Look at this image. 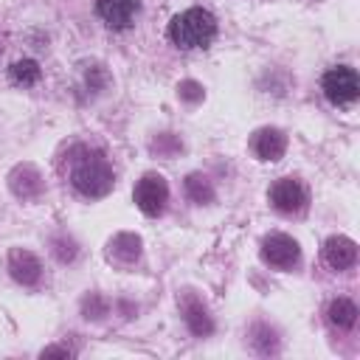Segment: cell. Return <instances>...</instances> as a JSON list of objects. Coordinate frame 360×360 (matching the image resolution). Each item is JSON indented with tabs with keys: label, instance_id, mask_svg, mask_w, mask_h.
<instances>
[{
	"label": "cell",
	"instance_id": "6da1fadb",
	"mask_svg": "<svg viewBox=\"0 0 360 360\" xmlns=\"http://www.w3.org/2000/svg\"><path fill=\"white\" fill-rule=\"evenodd\" d=\"M68 174H70V186L87 200L107 197L115 186V174H112V166L107 163V158L98 149H87V146H79L70 155Z\"/></svg>",
	"mask_w": 360,
	"mask_h": 360
},
{
	"label": "cell",
	"instance_id": "7a4b0ae2",
	"mask_svg": "<svg viewBox=\"0 0 360 360\" xmlns=\"http://www.w3.org/2000/svg\"><path fill=\"white\" fill-rule=\"evenodd\" d=\"M217 37V20L208 8H186L169 22V39L177 48L194 51V48H208Z\"/></svg>",
	"mask_w": 360,
	"mask_h": 360
},
{
	"label": "cell",
	"instance_id": "3957f363",
	"mask_svg": "<svg viewBox=\"0 0 360 360\" xmlns=\"http://www.w3.org/2000/svg\"><path fill=\"white\" fill-rule=\"evenodd\" d=\"M321 90H323V96H326L335 107H349V104H354L357 96H360V79H357L354 68L338 65V68H332V70L323 73Z\"/></svg>",
	"mask_w": 360,
	"mask_h": 360
},
{
	"label": "cell",
	"instance_id": "277c9868",
	"mask_svg": "<svg viewBox=\"0 0 360 360\" xmlns=\"http://www.w3.org/2000/svg\"><path fill=\"white\" fill-rule=\"evenodd\" d=\"M132 200H135V205H138L146 217H160L163 208H166V202H169V183H166L160 174L149 172V174H143V177L135 183Z\"/></svg>",
	"mask_w": 360,
	"mask_h": 360
},
{
	"label": "cell",
	"instance_id": "5b68a950",
	"mask_svg": "<svg viewBox=\"0 0 360 360\" xmlns=\"http://www.w3.org/2000/svg\"><path fill=\"white\" fill-rule=\"evenodd\" d=\"M267 197H270V205H273L278 214H301V211L307 208V200H309L307 188H304L301 180H295V177H278V180L270 186Z\"/></svg>",
	"mask_w": 360,
	"mask_h": 360
},
{
	"label": "cell",
	"instance_id": "8992f818",
	"mask_svg": "<svg viewBox=\"0 0 360 360\" xmlns=\"http://www.w3.org/2000/svg\"><path fill=\"white\" fill-rule=\"evenodd\" d=\"M262 259L270 264V267H278V270H290L298 264L301 259V248L292 236L287 233H267L262 239Z\"/></svg>",
	"mask_w": 360,
	"mask_h": 360
},
{
	"label": "cell",
	"instance_id": "52a82bcc",
	"mask_svg": "<svg viewBox=\"0 0 360 360\" xmlns=\"http://www.w3.org/2000/svg\"><path fill=\"white\" fill-rule=\"evenodd\" d=\"M141 11V3L138 0H96V14L98 20L112 28V31H127L132 28L135 17Z\"/></svg>",
	"mask_w": 360,
	"mask_h": 360
},
{
	"label": "cell",
	"instance_id": "ba28073f",
	"mask_svg": "<svg viewBox=\"0 0 360 360\" xmlns=\"http://www.w3.org/2000/svg\"><path fill=\"white\" fill-rule=\"evenodd\" d=\"M250 149L259 160H281V155L287 152V135L276 127H262L253 132L250 138Z\"/></svg>",
	"mask_w": 360,
	"mask_h": 360
},
{
	"label": "cell",
	"instance_id": "9c48e42d",
	"mask_svg": "<svg viewBox=\"0 0 360 360\" xmlns=\"http://www.w3.org/2000/svg\"><path fill=\"white\" fill-rule=\"evenodd\" d=\"M8 273L14 281H20L22 287H34L39 278H42V264L39 259L31 253V250H22V248H14L8 253Z\"/></svg>",
	"mask_w": 360,
	"mask_h": 360
},
{
	"label": "cell",
	"instance_id": "30bf717a",
	"mask_svg": "<svg viewBox=\"0 0 360 360\" xmlns=\"http://www.w3.org/2000/svg\"><path fill=\"white\" fill-rule=\"evenodd\" d=\"M323 262L332 270H349L357 262V245H354V239H349L343 233L329 236L323 242Z\"/></svg>",
	"mask_w": 360,
	"mask_h": 360
},
{
	"label": "cell",
	"instance_id": "8fae6325",
	"mask_svg": "<svg viewBox=\"0 0 360 360\" xmlns=\"http://www.w3.org/2000/svg\"><path fill=\"white\" fill-rule=\"evenodd\" d=\"M8 186H11V191H14L17 197L34 200V197L42 194V174H39L31 163H22V166H17V169L8 174Z\"/></svg>",
	"mask_w": 360,
	"mask_h": 360
},
{
	"label": "cell",
	"instance_id": "7c38bea8",
	"mask_svg": "<svg viewBox=\"0 0 360 360\" xmlns=\"http://www.w3.org/2000/svg\"><path fill=\"white\" fill-rule=\"evenodd\" d=\"M180 309H183V321H186V326L191 329V335L205 338V335L214 332V321H211L208 309H205L194 295H186L183 304H180Z\"/></svg>",
	"mask_w": 360,
	"mask_h": 360
},
{
	"label": "cell",
	"instance_id": "4fadbf2b",
	"mask_svg": "<svg viewBox=\"0 0 360 360\" xmlns=\"http://www.w3.org/2000/svg\"><path fill=\"white\" fill-rule=\"evenodd\" d=\"M107 253H110V259H115L121 264H132L141 256V236H135V233H115L110 239V245H107Z\"/></svg>",
	"mask_w": 360,
	"mask_h": 360
},
{
	"label": "cell",
	"instance_id": "5bb4252c",
	"mask_svg": "<svg viewBox=\"0 0 360 360\" xmlns=\"http://www.w3.org/2000/svg\"><path fill=\"white\" fill-rule=\"evenodd\" d=\"M326 315H329V323L338 326V329H352V326L357 323V307H354V301H349V298L332 301Z\"/></svg>",
	"mask_w": 360,
	"mask_h": 360
},
{
	"label": "cell",
	"instance_id": "9a60e30c",
	"mask_svg": "<svg viewBox=\"0 0 360 360\" xmlns=\"http://www.w3.org/2000/svg\"><path fill=\"white\" fill-rule=\"evenodd\" d=\"M186 197H188L191 202H197V205L211 202V200H214V186H211V180H208L205 174H200V172L188 174V177H186Z\"/></svg>",
	"mask_w": 360,
	"mask_h": 360
},
{
	"label": "cell",
	"instance_id": "2e32d148",
	"mask_svg": "<svg viewBox=\"0 0 360 360\" xmlns=\"http://www.w3.org/2000/svg\"><path fill=\"white\" fill-rule=\"evenodd\" d=\"M8 76H11V82H14V84L31 87V84H37V82H39L42 70H39V65H37L34 59H17V62L8 68Z\"/></svg>",
	"mask_w": 360,
	"mask_h": 360
},
{
	"label": "cell",
	"instance_id": "e0dca14e",
	"mask_svg": "<svg viewBox=\"0 0 360 360\" xmlns=\"http://www.w3.org/2000/svg\"><path fill=\"white\" fill-rule=\"evenodd\" d=\"M53 253L59 262H73L76 259V242L73 239H53Z\"/></svg>",
	"mask_w": 360,
	"mask_h": 360
},
{
	"label": "cell",
	"instance_id": "ac0fdd59",
	"mask_svg": "<svg viewBox=\"0 0 360 360\" xmlns=\"http://www.w3.org/2000/svg\"><path fill=\"white\" fill-rule=\"evenodd\" d=\"M177 90H180V96H183V98H188V101L202 98V90H200V84H194V82H183Z\"/></svg>",
	"mask_w": 360,
	"mask_h": 360
},
{
	"label": "cell",
	"instance_id": "d6986e66",
	"mask_svg": "<svg viewBox=\"0 0 360 360\" xmlns=\"http://www.w3.org/2000/svg\"><path fill=\"white\" fill-rule=\"evenodd\" d=\"M48 354H62V357H70L73 352H70L68 346H48V349H42V357H48Z\"/></svg>",
	"mask_w": 360,
	"mask_h": 360
}]
</instances>
